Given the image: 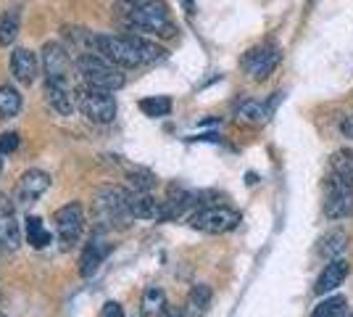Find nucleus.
Listing matches in <instances>:
<instances>
[{
	"label": "nucleus",
	"instance_id": "6e6552de",
	"mask_svg": "<svg viewBox=\"0 0 353 317\" xmlns=\"http://www.w3.org/2000/svg\"><path fill=\"white\" fill-rule=\"evenodd\" d=\"M280 59H282L280 48L274 46V43H264V46L250 48L248 53L243 56V61H240V66H243V72H245L250 79L264 82L266 77L280 66Z\"/></svg>",
	"mask_w": 353,
	"mask_h": 317
},
{
	"label": "nucleus",
	"instance_id": "ddd939ff",
	"mask_svg": "<svg viewBox=\"0 0 353 317\" xmlns=\"http://www.w3.org/2000/svg\"><path fill=\"white\" fill-rule=\"evenodd\" d=\"M43 69L45 79H63V77H69L72 59H69L66 48L61 46V43H45L43 46Z\"/></svg>",
	"mask_w": 353,
	"mask_h": 317
},
{
	"label": "nucleus",
	"instance_id": "cd10ccee",
	"mask_svg": "<svg viewBox=\"0 0 353 317\" xmlns=\"http://www.w3.org/2000/svg\"><path fill=\"white\" fill-rule=\"evenodd\" d=\"M163 307H166V296H163L161 288L150 286L145 291V296H143V309H145V315H153V312H161Z\"/></svg>",
	"mask_w": 353,
	"mask_h": 317
},
{
	"label": "nucleus",
	"instance_id": "4468645a",
	"mask_svg": "<svg viewBox=\"0 0 353 317\" xmlns=\"http://www.w3.org/2000/svg\"><path fill=\"white\" fill-rule=\"evenodd\" d=\"M277 101H280V93L274 95V101L269 106L261 104V101H243V104L235 108V119L240 122V124H248V127H261V124L269 122L272 108H274Z\"/></svg>",
	"mask_w": 353,
	"mask_h": 317
},
{
	"label": "nucleus",
	"instance_id": "393cba45",
	"mask_svg": "<svg viewBox=\"0 0 353 317\" xmlns=\"http://www.w3.org/2000/svg\"><path fill=\"white\" fill-rule=\"evenodd\" d=\"M140 111L145 114V117H169V111H172V101L166 98V95H153V98H143L140 101Z\"/></svg>",
	"mask_w": 353,
	"mask_h": 317
},
{
	"label": "nucleus",
	"instance_id": "2f4dec72",
	"mask_svg": "<svg viewBox=\"0 0 353 317\" xmlns=\"http://www.w3.org/2000/svg\"><path fill=\"white\" fill-rule=\"evenodd\" d=\"M121 6H124V11H132V8H140V6H145L148 0H119Z\"/></svg>",
	"mask_w": 353,
	"mask_h": 317
},
{
	"label": "nucleus",
	"instance_id": "f3484780",
	"mask_svg": "<svg viewBox=\"0 0 353 317\" xmlns=\"http://www.w3.org/2000/svg\"><path fill=\"white\" fill-rule=\"evenodd\" d=\"M211 299H214L211 286H206V283L192 286L185 304H182V317H206L208 307H211Z\"/></svg>",
	"mask_w": 353,
	"mask_h": 317
},
{
	"label": "nucleus",
	"instance_id": "39448f33",
	"mask_svg": "<svg viewBox=\"0 0 353 317\" xmlns=\"http://www.w3.org/2000/svg\"><path fill=\"white\" fill-rule=\"evenodd\" d=\"M240 225V211L230 209V206H203L190 217L192 230H201L208 236H221L230 233Z\"/></svg>",
	"mask_w": 353,
	"mask_h": 317
},
{
	"label": "nucleus",
	"instance_id": "c756f323",
	"mask_svg": "<svg viewBox=\"0 0 353 317\" xmlns=\"http://www.w3.org/2000/svg\"><path fill=\"white\" fill-rule=\"evenodd\" d=\"M101 317H124V309L119 302H105L101 309Z\"/></svg>",
	"mask_w": 353,
	"mask_h": 317
},
{
	"label": "nucleus",
	"instance_id": "f8f14e48",
	"mask_svg": "<svg viewBox=\"0 0 353 317\" xmlns=\"http://www.w3.org/2000/svg\"><path fill=\"white\" fill-rule=\"evenodd\" d=\"M45 98L53 111H59L61 117H72L77 108V98L69 85V77L63 79H45Z\"/></svg>",
	"mask_w": 353,
	"mask_h": 317
},
{
	"label": "nucleus",
	"instance_id": "473e14b6",
	"mask_svg": "<svg viewBox=\"0 0 353 317\" xmlns=\"http://www.w3.org/2000/svg\"><path fill=\"white\" fill-rule=\"evenodd\" d=\"M182 8H185V14H195V0H182Z\"/></svg>",
	"mask_w": 353,
	"mask_h": 317
},
{
	"label": "nucleus",
	"instance_id": "b1692460",
	"mask_svg": "<svg viewBox=\"0 0 353 317\" xmlns=\"http://www.w3.org/2000/svg\"><path fill=\"white\" fill-rule=\"evenodd\" d=\"M24 230H27V241H30V246H34V249H45V246L50 243V233L45 230L40 217H30Z\"/></svg>",
	"mask_w": 353,
	"mask_h": 317
},
{
	"label": "nucleus",
	"instance_id": "aec40b11",
	"mask_svg": "<svg viewBox=\"0 0 353 317\" xmlns=\"http://www.w3.org/2000/svg\"><path fill=\"white\" fill-rule=\"evenodd\" d=\"M345 249H348V233H345V230H330V233L322 236L319 243H316V251H319L327 262H330V259H338L340 254H345Z\"/></svg>",
	"mask_w": 353,
	"mask_h": 317
},
{
	"label": "nucleus",
	"instance_id": "72a5a7b5",
	"mask_svg": "<svg viewBox=\"0 0 353 317\" xmlns=\"http://www.w3.org/2000/svg\"><path fill=\"white\" fill-rule=\"evenodd\" d=\"M161 317H176V315H174V309H169V307H163V309H161Z\"/></svg>",
	"mask_w": 353,
	"mask_h": 317
},
{
	"label": "nucleus",
	"instance_id": "7c9ffc66",
	"mask_svg": "<svg viewBox=\"0 0 353 317\" xmlns=\"http://www.w3.org/2000/svg\"><path fill=\"white\" fill-rule=\"evenodd\" d=\"M340 135L348 137L353 143V114H345V117L340 119Z\"/></svg>",
	"mask_w": 353,
	"mask_h": 317
},
{
	"label": "nucleus",
	"instance_id": "5701e85b",
	"mask_svg": "<svg viewBox=\"0 0 353 317\" xmlns=\"http://www.w3.org/2000/svg\"><path fill=\"white\" fill-rule=\"evenodd\" d=\"M19 30H21V24H19V14H14V11L0 14V48L14 46L16 37H19Z\"/></svg>",
	"mask_w": 353,
	"mask_h": 317
},
{
	"label": "nucleus",
	"instance_id": "20e7f679",
	"mask_svg": "<svg viewBox=\"0 0 353 317\" xmlns=\"http://www.w3.org/2000/svg\"><path fill=\"white\" fill-rule=\"evenodd\" d=\"M77 108L82 111V117L92 124H111L117 119V101L108 90H98V88H85L77 93Z\"/></svg>",
	"mask_w": 353,
	"mask_h": 317
},
{
	"label": "nucleus",
	"instance_id": "a211bd4d",
	"mask_svg": "<svg viewBox=\"0 0 353 317\" xmlns=\"http://www.w3.org/2000/svg\"><path fill=\"white\" fill-rule=\"evenodd\" d=\"M130 214L132 220H161V201L150 196V193H140L130 188Z\"/></svg>",
	"mask_w": 353,
	"mask_h": 317
},
{
	"label": "nucleus",
	"instance_id": "dca6fc26",
	"mask_svg": "<svg viewBox=\"0 0 353 317\" xmlns=\"http://www.w3.org/2000/svg\"><path fill=\"white\" fill-rule=\"evenodd\" d=\"M345 278H348V262L345 259H330V265L322 270V275L316 278V286L314 291L324 296V294H332L335 288H340L345 283Z\"/></svg>",
	"mask_w": 353,
	"mask_h": 317
},
{
	"label": "nucleus",
	"instance_id": "1a4fd4ad",
	"mask_svg": "<svg viewBox=\"0 0 353 317\" xmlns=\"http://www.w3.org/2000/svg\"><path fill=\"white\" fill-rule=\"evenodd\" d=\"M56 233L66 249L79 243L82 233H85V211L79 204H66L56 211Z\"/></svg>",
	"mask_w": 353,
	"mask_h": 317
},
{
	"label": "nucleus",
	"instance_id": "423d86ee",
	"mask_svg": "<svg viewBox=\"0 0 353 317\" xmlns=\"http://www.w3.org/2000/svg\"><path fill=\"white\" fill-rule=\"evenodd\" d=\"M330 196L324 201V217L327 220H348L353 217V182L340 177L335 172H330L327 177Z\"/></svg>",
	"mask_w": 353,
	"mask_h": 317
},
{
	"label": "nucleus",
	"instance_id": "c85d7f7f",
	"mask_svg": "<svg viewBox=\"0 0 353 317\" xmlns=\"http://www.w3.org/2000/svg\"><path fill=\"white\" fill-rule=\"evenodd\" d=\"M16 148H19V133H3V135H0V153L8 156V153H14Z\"/></svg>",
	"mask_w": 353,
	"mask_h": 317
},
{
	"label": "nucleus",
	"instance_id": "412c9836",
	"mask_svg": "<svg viewBox=\"0 0 353 317\" xmlns=\"http://www.w3.org/2000/svg\"><path fill=\"white\" fill-rule=\"evenodd\" d=\"M19 111H21V95H19V90L3 85L0 88V122L14 119Z\"/></svg>",
	"mask_w": 353,
	"mask_h": 317
},
{
	"label": "nucleus",
	"instance_id": "9d476101",
	"mask_svg": "<svg viewBox=\"0 0 353 317\" xmlns=\"http://www.w3.org/2000/svg\"><path fill=\"white\" fill-rule=\"evenodd\" d=\"M48 188H50V175L43 172V169H27L19 182H16V204H24V206H30L34 204L37 198H43L48 193Z\"/></svg>",
	"mask_w": 353,
	"mask_h": 317
},
{
	"label": "nucleus",
	"instance_id": "4be33fe9",
	"mask_svg": "<svg viewBox=\"0 0 353 317\" xmlns=\"http://www.w3.org/2000/svg\"><path fill=\"white\" fill-rule=\"evenodd\" d=\"M345 307H348V299L335 294V296H327V299L316 304L311 309V317H343L345 315Z\"/></svg>",
	"mask_w": 353,
	"mask_h": 317
},
{
	"label": "nucleus",
	"instance_id": "f257e3e1",
	"mask_svg": "<svg viewBox=\"0 0 353 317\" xmlns=\"http://www.w3.org/2000/svg\"><path fill=\"white\" fill-rule=\"evenodd\" d=\"M74 69L77 75L85 79V85L90 88H98V90H108V93H117L124 88L127 77L121 75L117 64H111L108 59H103L101 53L95 50H88V53H79L74 59Z\"/></svg>",
	"mask_w": 353,
	"mask_h": 317
},
{
	"label": "nucleus",
	"instance_id": "6ab92c4d",
	"mask_svg": "<svg viewBox=\"0 0 353 317\" xmlns=\"http://www.w3.org/2000/svg\"><path fill=\"white\" fill-rule=\"evenodd\" d=\"M105 257H108V243L101 241V238L90 241L85 246V251H82V257H79V275L82 278H92L98 272V267L103 265Z\"/></svg>",
	"mask_w": 353,
	"mask_h": 317
},
{
	"label": "nucleus",
	"instance_id": "7ed1b4c3",
	"mask_svg": "<svg viewBox=\"0 0 353 317\" xmlns=\"http://www.w3.org/2000/svg\"><path fill=\"white\" fill-rule=\"evenodd\" d=\"M92 50L101 53L111 64H117L119 69H134V66L145 64L140 56V48L134 43V35H121V37L119 35H95Z\"/></svg>",
	"mask_w": 353,
	"mask_h": 317
},
{
	"label": "nucleus",
	"instance_id": "f03ea898",
	"mask_svg": "<svg viewBox=\"0 0 353 317\" xmlns=\"http://www.w3.org/2000/svg\"><path fill=\"white\" fill-rule=\"evenodd\" d=\"M127 27L137 35H153L161 40H169L176 35V24L172 21V16L161 0H148L145 6L127 11Z\"/></svg>",
	"mask_w": 353,
	"mask_h": 317
},
{
	"label": "nucleus",
	"instance_id": "e433bc0d",
	"mask_svg": "<svg viewBox=\"0 0 353 317\" xmlns=\"http://www.w3.org/2000/svg\"><path fill=\"white\" fill-rule=\"evenodd\" d=\"M351 317H353V315H351Z\"/></svg>",
	"mask_w": 353,
	"mask_h": 317
},
{
	"label": "nucleus",
	"instance_id": "c9c22d12",
	"mask_svg": "<svg viewBox=\"0 0 353 317\" xmlns=\"http://www.w3.org/2000/svg\"><path fill=\"white\" fill-rule=\"evenodd\" d=\"M0 317H6V315H3V312H0Z\"/></svg>",
	"mask_w": 353,
	"mask_h": 317
},
{
	"label": "nucleus",
	"instance_id": "0eeeda50",
	"mask_svg": "<svg viewBox=\"0 0 353 317\" xmlns=\"http://www.w3.org/2000/svg\"><path fill=\"white\" fill-rule=\"evenodd\" d=\"M95 211H98L103 220H117V222L132 220V214H130V188L103 185V188L95 193Z\"/></svg>",
	"mask_w": 353,
	"mask_h": 317
},
{
	"label": "nucleus",
	"instance_id": "f704fd0d",
	"mask_svg": "<svg viewBox=\"0 0 353 317\" xmlns=\"http://www.w3.org/2000/svg\"><path fill=\"white\" fill-rule=\"evenodd\" d=\"M0 169H3V153H0Z\"/></svg>",
	"mask_w": 353,
	"mask_h": 317
},
{
	"label": "nucleus",
	"instance_id": "a878e982",
	"mask_svg": "<svg viewBox=\"0 0 353 317\" xmlns=\"http://www.w3.org/2000/svg\"><path fill=\"white\" fill-rule=\"evenodd\" d=\"M127 180H130V188H132V191H140V193H150V191L159 185L156 175L148 172V169H130Z\"/></svg>",
	"mask_w": 353,
	"mask_h": 317
},
{
	"label": "nucleus",
	"instance_id": "bb28decb",
	"mask_svg": "<svg viewBox=\"0 0 353 317\" xmlns=\"http://www.w3.org/2000/svg\"><path fill=\"white\" fill-rule=\"evenodd\" d=\"M330 172H335L340 177L353 182V151H338L330 159Z\"/></svg>",
	"mask_w": 353,
	"mask_h": 317
},
{
	"label": "nucleus",
	"instance_id": "2eb2a0df",
	"mask_svg": "<svg viewBox=\"0 0 353 317\" xmlns=\"http://www.w3.org/2000/svg\"><path fill=\"white\" fill-rule=\"evenodd\" d=\"M11 72H14L16 82L32 85L37 79V72H40V61L27 48H16L14 56H11Z\"/></svg>",
	"mask_w": 353,
	"mask_h": 317
},
{
	"label": "nucleus",
	"instance_id": "9b49d317",
	"mask_svg": "<svg viewBox=\"0 0 353 317\" xmlns=\"http://www.w3.org/2000/svg\"><path fill=\"white\" fill-rule=\"evenodd\" d=\"M16 198H11L8 193H0V243L6 249L16 251L21 243V225L16 217Z\"/></svg>",
	"mask_w": 353,
	"mask_h": 317
}]
</instances>
